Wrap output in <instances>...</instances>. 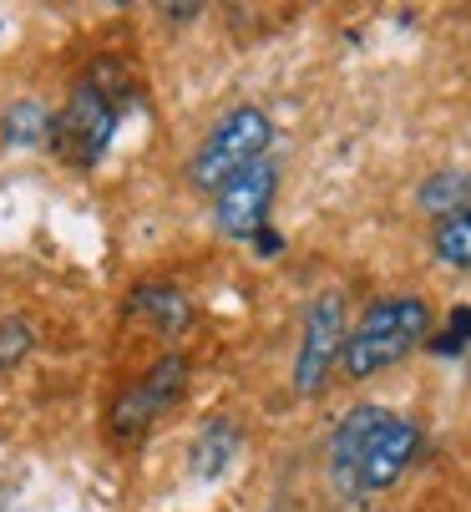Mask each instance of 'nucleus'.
<instances>
[{"label": "nucleus", "instance_id": "1", "mask_svg": "<svg viewBox=\"0 0 471 512\" xmlns=\"http://www.w3.org/2000/svg\"><path fill=\"white\" fill-rule=\"evenodd\" d=\"M421 452V426L385 411V406H355L340 416L330 436V477L345 497H370L406 477V467Z\"/></svg>", "mask_w": 471, "mask_h": 512}, {"label": "nucleus", "instance_id": "2", "mask_svg": "<svg viewBox=\"0 0 471 512\" xmlns=\"http://www.w3.org/2000/svg\"><path fill=\"white\" fill-rule=\"evenodd\" d=\"M431 335V305L421 295H396V300H380L360 315V325L345 335L340 365L350 381H370L390 365H401L421 340Z\"/></svg>", "mask_w": 471, "mask_h": 512}, {"label": "nucleus", "instance_id": "3", "mask_svg": "<svg viewBox=\"0 0 471 512\" xmlns=\"http://www.w3.org/2000/svg\"><path fill=\"white\" fill-rule=\"evenodd\" d=\"M117 87H122V66L117 71L112 66H92L87 77H82V87L71 92V102L56 117V132H51L56 153L66 163L92 168L112 148V137L122 127V92Z\"/></svg>", "mask_w": 471, "mask_h": 512}, {"label": "nucleus", "instance_id": "4", "mask_svg": "<svg viewBox=\"0 0 471 512\" xmlns=\"http://www.w3.org/2000/svg\"><path fill=\"white\" fill-rule=\"evenodd\" d=\"M274 142V122L259 107H233L213 122V132L203 137V148L193 158V183L203 193H218L223 183H233L239 173H249L254 163H264Z\"/></svg>", "mask_w": 471, "mask_h": 512}, {"label": "nucleus", "instance_id": "5", "mask_svg": "<svg viewBox=\"0 0 471 512\" xmlns=\"http://www.w3.org/2000/svg\"><path fill=\"white\" fill-rule=\"evenodd\" d=\"M183 381H188V360L183 355H163L147 376H137L112 406V442H122V447L142 442V436L152 431V421L183 396Z\"/></svg>", "mask_w": 471, "mask_h": 512}, {"label": "nucleus", "instance_id": "6", "mask_svg": "<svg viewBox=\"0 0 471 512\" xmlns=\"http://www.w3.org/2000/svg\"><path fill=\"white\" fill-rule=\"evenodd\" d=\"M345 350V295H320L304 315V340H299V355H294V391L299 396H314L325 391L335 360Z\"/></svg>", "mask_w": 471, "mask_h": 512}, {"label": "nucleus", "instance_id": "7", "mask_svg": "<svg viewBox=\"0 0 471 512\" xmlns=\"http://www.w3.org/2000/svg\"><path fill=\"white\" fill-rule=\"evenodd\" d=\"M274 188H279V173H274L269 158L254 163L249 173H239L233 183H223V188H218V203H213L218 234H228V239H254V234H264V218H269V208H274Z\"/></svg>", "mask_w": 471, "mask_h": 512}, {"label": "nucleus", "instance_id": "8", "mask_svg": "<svg viewBox=\"0 0 471 512\" xmlns=\"http://www.w3.org/2000/svg\"><path fill=\"white\" fill-rule=\"evenodd\" d=\"M127 315H137V320L152 325L157 335H183V330L193 325V305L178 295L173 284H147V289H137L132 305H127Z\"/></svg>", "mask_w": 471, "mask_h": 512}, {"label": "nucleus", "instance_id": "9", "mask_svg": "<svg viewBox=\"0 0 471 512\" xmlns=\"http://www.w3.org/2000/svg\"><path fill=\"white\" fill-rule=\"evenodd\" d=\"M239 436H244V431L233 426V421L213 416V421L198 431V442H193V477H203V482L223 477L228 462H233V452H239Z\"/></svg>", "mask_w": 471, "mask_h": 512}, {"label": "nucleus", "instance_id": "10", "mask_svg": "<svg viewBox=\"0 0 471 512\" xmlns=\"http://www.w3.org/2000/svg\"><path fill=\"white\" fill-rule=\"evenodd\" d=\"M51 132H56V117L41 102H16L6 117H0V137H6L11 148H41Z\"/></svg>", "mask_w": 471, "mask_h": 512}, {"label": "nucleus", "instance_id": "11", "mask_svg": "<svg viewBox=\"0 0 471 512\" xmlns=\"http://www.w3.org/2000/svg\"><path fill=\"white\" fill-rule=\"evenodd\" d=\"M421 208L436 213V218H451L461 208H471V173L466 168H446L436 178L421 183Z\"/></svg>", "mask_w": 471, "mask_h": 512}, {"label": "nucleus", "instance_id": "12", "mask_svg": "<svg viewBox=\"0 0 471 512\" xmlns=\"http://www.w3.org/2000/svg\"><path fill=\"white\" fill-rule=\"evenodd\" d=\"M436 259L451 264V269H471V208L451 213V218H436Z\"/></svg>", "mask_w": 471, "mask_h": 512}, {"label": "nucleus", "instance_id": "13", "mask_svg": "<svg viewBox=\"0 0 471 512\" xmlns=\"http://www.w3.org/2000/svg\"><path fill=\"white\" fill-rule=\"evenodd\" d=\"M466 345H471V305H461V310H451L446 315V330L441 335H431V350L436 355H466Z\"/></svg>", "mask_w": 471, "mask_h": 512}]
</instances>
